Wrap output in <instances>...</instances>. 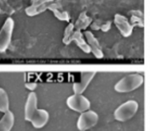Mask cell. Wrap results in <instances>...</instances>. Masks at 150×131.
<instances>
[{
	"mask_svg": "<svg viewBox=\"0 0 150 131\" xmlns=\"http://www.w3.org/2000/svg\"><path fill=\"white\" fill-rule=\"evenodd\" d=\"M96 75V72H82L81 73V81L73 84V90L76 95H82L87 89L90 82Z\"/></svg>",
	"mask_w": 150,
	"mask_h": 131,
	"instance_id": "obj_7",
	"label": "cell"
},
{
	"mask_svg": "<svg viewBox=\"0 0 150 131\" xmlns=\"http://www.w3.org/2000/svg\"><path fill=\"white\" fill-rule=\"evenodd\" d=\"M37 86H38V84L35 82H28V83L25 84V87L29 90L32 91V92H34Z\"/></svg>",
	"mask_w": 150,
	"mask_h": 131,
	"instance_id": "obj_22",
	"label": "cell"
},
{
	"mask_svg": "<svg viewBox=\"0 0 150 131\" xmlns=\"http://www.w3.org/2000/svg\"><path fill=\"white\" fill-rule=\"evenodd\" d=\"M15 117L13 113L8 110L0 120V131H11L14 126Z\"/></svg>",
	"mask_w": 150,
	"mask_h": 131,
	"instance_id": "obj_12",
	"label": "cell"
},
{
	"mask_svg": "<svg viewBox=\"0 0 150 131\" xmlns=\"http://www.w3.org/2000/svg\"><path fill=\"white\" fill-rule=\"evenodd\" d=\"M54 0H31V5L25 9V13L29 16H35L48 10V7Z\"/></svg>",
	"mask_w": 150,
	"mask_h": 131,
	"instance_id": "obj_6",
	"label": "cell"
},
{
	"mask_svg": "<svg viewBox=\"0 0 150 131\" xmlns=\"http://www.w3.org/2000/svg\"><path fill=\"white\" fill-rule=\"evenodd\" d=\"M48 10H51L54 13V16L59 21H70V16L67 11L57 8L51 4H50L49 6L48 7Z\"/></svg>",
	"mask_w": 150,
	"mask_h": 131,
	"instance_id": "obj_16",
	"label": "cell"
},
{
	"mask_svg": "<svg viewBox=\"0 0 150 131\" xmlns=\"http://www.w3.org/2000/svg\"><path fill=\"white\" fill-rule=\"evenodd\" d=\"M103 23V22L102 21L97 20L95 21L92 22L90 24V26L92 28V29H93V30H99V29H100L101 25H102Z\"/></svg>",
	"mask_w": 150,
	"mask_h": 131,
	"instance_id": "obj_20",
	"label": "cell"
},
{
	"mask_svg": "<svg viewBox=\"0 0 150 131\" xmlns=\"http://www.w3.org/2000/svg\"><path fill=\"white\" fill-rule=\"evenodd\" d=\"M14 21L9 17L4 21L0 29V52H4L8 48L13 36Z\"/></svg>",
	"mask_w": 150,
	"mask_h": 131,
	"instance_id": "obj_3",
	"label": "cell"
},
{
	"mask_svg": "<svg viewBox=\"0 0 150 131\" xmlns=\"http://www.w3.org/2000/svg\"><path fill=\"white\" fill-rule=\"evenodd\" d=\"M38 109V96L35 92L29 94L24 108V119L26 121H31L32 116Z\"/></svg>",
	"mask_w": 150,
	"mask_h": 131,
	"instance_id": "obj_10",
	"label": "cell"
},
{
	"mask_svg": "<svg viewBox=\"0 0 150 131\" xmlns=\"http://www.w3.org/2000/svg\"><path fill=\"white\" fill-rule=\"evenodd\" d=\"M144 81L143 76L139 73L127 75L119 81L114 86V90L120 93H127L140 87Z\"/></svg>",
	"mask_w": 150,
	"mask_h": 131,
	"instance_id": "obj_1",
	"label": "cell"
},
{
	"mask_svg": "<svg viewBox=\"0 0 150 131\" xmlns=\"http://www.w3.org/2000/svg\"><path fill=\"white\" fill-rule=\"evenodd\" d=\"M74 24L73 23H70L65 28L63 37L62 42L65 45H69L72 42V38H73V33H74Z\"/></svg>",
	"mask_w": 150,
	"mask_h": 131,
	"instance_id": "obj_18",
	"label": "cell"
},
{
	"mask_svg": "<svg viewBox=\"0 0 150 131\" xmlns=\"http://www.w3.org/2000/svg\"><path fill=\"white\" fill-rule=\"evenodd\" d=\"M92 22V18L89 17L86 12H82L80 13L77 21L74 24V29L76 30H84L89 26H90Z\"/></svg>",
	"mask_w": 150,
	"mask_h": 131,
	"instance_id": "obj_13",
	"label": "cell"
},
{
	"mask_svg": "<svg viewBox=\"0 0 150 131\" xmlns=\"http://www.w3.org/2000/svg\"><path fill=\"white\" fill-rule=\"evenodd\" d=\"M8 110H10L9 97L6 91L0 87V112L5 113Z\"/></svg>",
	"mask_w": 150,
	"mask_h": 131,
	"instance_id": "obj_17",
	"label": "cell"
},
{
	"mask_svg": "<svg viewBox=\"0 0 150 131\" xmlns=\"http://www.w3.org/2000/svg\"><path fill=\"white\" fill-rule=\"evenodd\" d=\"M49 113L45 109H37L31 119L32 125L36 129L45 127L49 120Z\"/></svg>",
	"mask_w": 150,
	"mask_h": 131,
	"instance_id": "obj_11",
	"label": "cell"
},
{
	"mask_svg": "<svg viewBox=\"0 0 150 131\" xmlns=\"http://www.w3.org/2000/svg\"><path fill=\"white\" fill-rule=\"evenodd\" d=\"M66 104L69 108L79 113L89 110L91 107V103L88 98L82 95L76 94L69 97L66 101Z\"/></svg>",
	"mask_w": 150,
	"mask_h": 131,
	"instance_id": "obj_5",
	"label": "cell"
},
{
	"mask_svg": "<svg viewBox=\"0 0 150 131\" xmlns=\"http://www.w3.org/2000/svg\"><path fill=\"white\" fill-rule=\"evenodd\" d=\"M72 40H74L76 43L77 44L78 46L85 53H90V48H89V45L87 42H86L84 36H83V33L79 30H75L74 33H73V38H72Z\"/></svg>",
	"mask_w": 150,
	"mask_h": 131,
	"instance_id": "obj_14",
	"label": "cell"
},
{
	"mask_svg": "<svg viewBox=\"0 0 150 131\" xmlns=\"http://www.w3.org/2000/svg\"><path fill=\"white\" fill-rule=\"evenodd\" d=\"M83 35L84 38H86L87 41L86 42L89 45L90 51L94 54V56L98 59L103 58V52L102 51V47L94 34L90 31H85Z\"/></svg>",
	"mask_w": 150,
	"mask_h": 131,
	"instance_id": "obj_9",
	"label": "cell"
},
{
	"mask_svg": "<svg viewBox=\"0 0 150 131\" xmlns=\"http://www.w3.org/2000/svg\"><path fill=\"white\" fill-rule=\"evenodd\" d=\"M114 23L120 33L125 38L130 37L133 33V26L130 24V21L127 20V18L123 15L119 14V13L116 14L114 16Z\"/></svg>",
	"mask_w": 150,
	"mask_h": 131,
	"instance_id": "obj_8",
	"label": "cell"
},
{
	"mask_svg": "<svg viewBox=\"0 0 150 131\" xmlns=\"http://www.w3.org/2000/svg\"><path fill=\"white\" fill-rule=\"evenodd\" d=\"M67 1H68V0H56L55 1H53V2L51 3V4H52L53 6H54L55 7H57V8L61 9L62 10L63 6H64Z\"/></svg>",
	"mask_w": 150,
	"mask_h": 131,
	"instance_id": "obj_19",
	"label": "cell"
},
{
	"mask_svg": "<svg viewBox=\"0 0 150 131\" xmlns=\"http://www.w3.org/2000/svg\"><path fill=\"white\" fill-rule=\"evenodd\" d=\"M111 27V21H108L103 22L101 25L100 29L102 30V32H107L108 31H109V29Z\"/></svg>",
	"mask_w": 150,
	"mask_h": 131,
	"instance_id": "obj_21",
	"label": "cell"
},
{
	"mask_svg": "<svg viewBox=\"0 0 150 131\" xmlns=\"http://www.w3.org/2000/svg\"><path fill=\"white\" fill-rule=\"evenodd\" d=\"M99 116L92 110L81 113L77 121V128L80 131H86L95 127L98 123Z\"/></svg>",
	"mask_w": 150,
	"mask_h": 131,
	"instance_id": "obj_4",
	"label": "cell"
},
{
	"mask_svg": "<svg viewBox=\"0 0 150 131\" xmlns=\"http://www.w3.org/2000/svg\"><path fill=\"white\" fill-rule=\"evenodd\" d=\"M139 103L137 101L130 100L120 105L114 111V117L117 121L126 122L133 118L139 110Z\"/></svg>",
	"mask_w": 150,
	"mask_h": 131,
	"instance_id": "obj_2",
	"label": "cell"
},
{
	"mask_svg": "<svg viewBox=\"0 0 150 131\" xmlns=\"http://www.w3.org/2000/svg\"><path fill=\"white\" fill-rule=\"evenodd\" d=\"M130 16V24L134 26L144 27V14L141 10H131L129 12Z\"/></svg>",
	"mask_w": 150,
	"mask_h": 131,
	"instance_id": "obj_15",
	"label": "cell"
}]
</instances>
